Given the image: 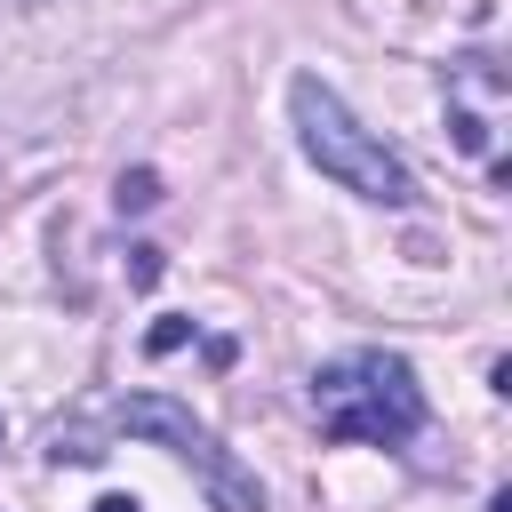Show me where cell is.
<instances>
[{"instance_id": "obj_1", "label": "cell", "mask_w": 512, "mask_h": 512, "mask_svg": "<svg viewBox=\"0 0 512 512\" xmlns=\"http://www.w3.org/2000/svg\"><path fill=\"white\" fill-rule=\"evenodd\" d=\"M312 416L328 440H360V448H400L424 432V384L400 352L360 344L344 360L312 368Z\"/></svg>"}, {"instance_id": "obj_2", "label": "cell", "mask_w": 512, "mask_h": 512, "mask_svg": "<svg viewBox=\"0 0 512 512\" xmlns=\"http://www.w3.org/2000/svg\"><path fill=\"white\" fill-rule=\"evenodd\" d=\"M288 112H296V144H304V160H312L320 176H336L344 192H360V200H376V208H416V200H424L416 176H408V160H400L376 128H360L352 104H344L328 80L296 72Z\"/></svg>"}, {"instance_id": "obj_3", "label": "cell", "mask_w": 512, "mask_h": 512, "mask_svg": "<svg viewBox=\"0 0 512 512\" xmlns=\"http://www.w3.org/2000/svg\"><path fill=\"white\" fill-rule=\"evenodd\" d=\"M112 424L120 432H136V440H160L176 464H192V480L208 488V504L216 512H264V480L184 408V400H168V392H128L120 408H112Z\"/></svg>"}, {"instance_id": "obj_4", "label": "cell", "mask_w": 512, "mask_h": 512, "mask_svg": "<svg viewBox=\"0 0 512 512\" xmlns=\"http://www.w3.org/2000/svg\"><path fill=\"white\" fill-rule=\"evenodd\" d=\"M152 200H160V176H152V168H128V176H120V184H112V208H120V216H128V208H136V216H144V208H152Z\"/></svg>"}, {"instance_id": "obj_5", "label": "cell", "mask_w": 512, "mask_h": 512, "mask_svg": "<svg viewBox=\"0 0 512 512\" xmlns=\"http://www.w3.org/2000/svg\"><path fill=\"white\" fill-rule=\"evenodd\" d=\"M448 136H456V152H488V120H480V112H464V104L448 112Z\"/></svg>"}, {"instance_id": "obj_6", "label": "cell", "mask_w": 512, "mask_h": 512, "mask_svg": "<svg viewBox=\"0 0 512 512\" xmlns=\"http://www.w3.org/2000/svg\"><path fill=\"white\" fill-rule=\"evenodd\" d=\"M184 336H192V320H160V328H152V336H144V352H152V360H160V352H176V344H184Z\"/></svg>"}, {"instance_id": "obj_7", "label": "cell", "mask_w": 512, "mask_h": 512, "mask_svg": "<svg viewBox=\"0 0 512 512\" xmlns=\"http://www.w3.org/2000/svg\"><path fill=\"white\" fill-rule=\"evenodd\" d=\"M128 256H136V264H128V280H136V288H152V280H160V248H128Z\"/></svg>"}, {"instance_id": "obj_8", "label": "cell", "mask_w": 512, "mask_h": 512, "mask_svg": "<svg viewBox=\"0 0 512 512\" xmlns=\"http://www.w3.org/2000/svg\"><path fill=\"white\" fill-rule=\"evenodd\" d=\"M88 512H144V504H136V496H96Z\"/></svg>"}, {"instance_id": "obj_9", "label": "cell", "mask_w": 512, "mask_h": 512, "mask_svg": "<svg viewBox=\"0 0 512 512\" xmlns=\"http://www.w3.org/2000/svg\"><path fill=\"white\" fill-rule=\"evenodd\" d=\"M488 512H512V496H504V488H496V496H488Z\"/></svg>"}, {"instance_id": "obj_10", "label": "cell", "mask_w": 512, "mask_h": 512, "mask_svg": "<svg viewBox=\"0 0 512 512\" xmlns=\"http://www.w3.org/2000/svg\"><path fill=\"white\" fill-rule=\"evenodd\" d=\"M16 8H48V0H16Z\"/></svg>"}, {"instance_id": "obj_11", "label": "cell", "mask_w": 512, "mask_h": 512, "mask_svg": "<svg viewBox=\"0 0 512 512\" xmlns=\"http://www.w3.org/2000/svg\"><path fill=\"white\" fill-rule=\"evenodd\" d=\"M0 192H8V176H0Z\"/></svg>"}]
</instances>
